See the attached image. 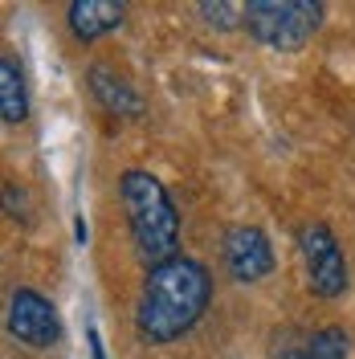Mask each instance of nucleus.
Wrapping results in <instances>:
<instances>
[{"label": "nucleus", "mask_w": 355, "mask_h": 359, "mask_svg": "<svg viewBox=\"0 0 355 359\" xmlns=\"http://www.w3.org/2000/svg\"><path fill=\"white\" fill-rule=\"evenodd\" d=\"M123 17H127V4H119V0H74L66 8V25L78 41H98V37L114 33Z\"/></svg>", "instance_id": "obj_8"}, {"label": "nucleus", "mask_w": 355, "mask_h": 359, "mask_svg": "<svg viewBox=\"0 0 355 359\" xmlns=\"http://www.w3.org/2000/svg\"><path fill=\"white\" fill-rule=\"evenodd\" d=\"M8 335L17 343H25V347H33V351H49L62 339L58 306L33 286L13 290V298H8Z\"/></svg>", "instance_id": "obj_6"}, {"label": "nucleus", "mask_w": 355, "mask_h": 359, "mask_svg": "<svg viewBox=\"0 0 355 359\" xmlns=\"http://www.w3.org/2000/svg\"><path fill=\"white\" fill-rule=\"evenodd\" d=\"M0 118L4 123H25L29 118V86H25V69L13 53L0 57Z\"/></svg>", "instance_id": "obj_9"}, {"label": "nucleus", "mask_w": 355, "mask_h": 359, "mask_svg": "<svg viewBox=\"0 0 355 359\" xmlns=\"http://www.w3.org/2000/svg\"><path fill=\"white\" fill-rule=\"evenodd\" d=\"M213 302V278L196 257H172L152 266L135 302V331L152 347H168L196 327Z\"/></svg>", "instance_id": "obj_1"}, {"label": "nucleus", "mask_w": 355, "mask_h": 359, "mask_svg": "<svg viewBox=\"0 0 355 359\" xmlns=\"http://www.w3.org/2000/svg\"><path fill=\"white\" fill-rule=\"evenodd\" d=\"M86 86H90V94H94V102H98L102 111L119 114V118H139L143 107H147L131 78H127L123 69L107 66V62H94V66L86 69Z\"/></svg>", "instance_id": "obj_7"}, {"label": "nucleus", "mask_w": 355, "mask_h": 359, "mask_svg": "<svg viewBox=\"0 0 355 359\" xmlns=\"http://www.w3.org/2000/svg\"><path fill=\"white\" fill-rule=\"evenodd\" d=\"M302 359H351V343H347V331L343 327H323L307 339L302 347Z\"/></svg>", "instance_id": "obj_10"}, {"label": "nucleus", "mask_w": 355, "mask_h": 359, "mask_svg": "<svg viewBox=\"0 0 355 359\" xmlns=\"http://www.w3.org/2000/svg\"><path fill=\"white\" fill-rule=\"evenodd\" d=\"M119 201L127 212V229H131V245L139 253V262L152 269L180 257V212L168 188L159 184L152 172L143 168H127L119 176Z\"/></svg>", "instance_id": "obj_2"}, {"label": "nucleus", "mask_w": 355, "mask_h": 359, "mask_svg": "<svg viewBox=\"0 0 355 359\" xmlns=\"http://www.w3.org/2000/svg\"><path fill=\"white\" fill-rule=\"evenodd\" d=\"M90 359H107V347L98 339V327H90Z\"/></svg>", "instance_id": "obj_12"}, {"label": "nucleus", "mask_w": 355, "mask_h": 359, "mask_svg": "<svg viewBox=\"0 0 355 359\" xmlns=\"http://www.w3.org/2000/svg\"><path fill=\"white\" fill-rule=\"evenodd\" d=\"M221 262H225V269H229V278L241 282V286H253V282L269 278L274 266H278L266 229H257V224H229V229H225Z\"/></svg>", "instance_id": "obj_5"}, {"label": "nucleus", "mask_w": 355, "mask_h": 359, "mask_svg": "<svg viewBox=\"0 0 355 359\" xmlns=\"http://www.w3.org/2000/svg\"><path fill=\"white\" fill-rule=\"evenodd\" d=\"M323 17H327L323 0H249V4H241L245 33L278 53L302 49L319 33Z\"/></svg>", "instance_id": "obj_3"}, {"label": "nucleus", "mask_w": 355, "mask_h": 359, "mask_svg": "<svg viewBox=\"0 0 355 359\" xmlns=\"http://www.w3.org/2000/svg\"><path fill=\"white\" fill-rule=\"evenodd\" d=\"M196 13L208 25H217V29H233V25H237L233 17H241V4H208V0H204V4H196Z\"/></svg>", "instance_id": "obj_11"}, {"label": "nucleus", "mask_w": 355, "mask_h": 359, "mask_svg": "<svg viewBox=\"0 0 355 359\" xmlns=\"http://www.w3.org/2000/svg\"><path fill=\"white\" fill-rule=\"evenodd\" d=\"M298 253H302V266H307V286L319 298H339L347 290V257H343V249H339L327 221L302 224Z\"/></svg>", "instance_id": "obj_4"}]
</instances>
